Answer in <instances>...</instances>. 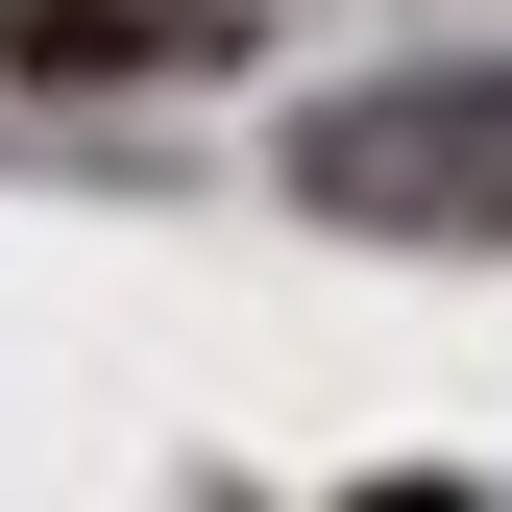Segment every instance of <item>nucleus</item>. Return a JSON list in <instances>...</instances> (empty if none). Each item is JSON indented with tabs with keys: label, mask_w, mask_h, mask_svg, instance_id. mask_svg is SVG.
I'll return each mask as SVG.
<instances>
[{
	"label": "nucleus",
	"mask_w": 512,
	"mask_h": 512,
	"mask_svg": "<svg viewBox=\"0 0 512 512\" xmlns=\"http://www.w3.org/2000/svg\"><path fill=\"white\" fill-rule=\"evenodd\" d=\"M0 49L25 74H147V49H220L196 0H0Z\"/></svg>",
	"instance_id": "nucleus-2"
},
{
	"label": "nucleus",
	"mask_w": 512,
	"mask_h": 512,
	"mask_svg": "<svg viewBox=\"0 0 512 512\" xmlns=\"http://www.w3.org/2000/svg\"><path fill=\"white\" fill-rule=\"evenodd\" d=\"M317 220H415V244H512V74H415V98H317L293 122Z\"/></svg>",
	"instance_id": "nucleus-1"
}]
</instances>
